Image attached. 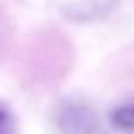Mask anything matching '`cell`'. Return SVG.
<instances>
[{"instance_id": "1", "label": "cell", "mask_w": 134, "mask_h": 134, "mask_svg": "<svg viewBox=\"0 0 134 134\" xmlns=\"http://www.w3.org/2000/svg\"><path fill=\"white\" fill-rule=\"evenodd\" d=\"M56 127L61 134H95L98 115L91 105L81 101H65L56 111Z\"/></svg>"}, {"instance_id": "2", "label": "cell", "mask_w": 134, "mask_h": 134, "mask_svg": "<svg viewBox=\"0 0 134 134\" xmlns=\"http://www.w3.org/2000/svg\"><path fill=\"white\" fill-rule=\"evenodd\" d=\"M117 2L118 0H78L68 7V16L75 20H92L110 12Z\"/></svg>"}, {"instance_id": "3", "label": "cell", "mask_w": 134, "mask_h": 134, "mask_svg": "<svg viewBox=\"0 0 134 134\" xmlns=\"http://www.w3.org/2000/svg\"><path fill=\"white\" fill-rule=\"evenodd\" d=\"M110 122L114 128L121 131L134 130V98L124 101L110 111Z\"/></svg>"}, {"instance_id": "4", "label": "cell", "mask_w": 134, "mask_h": 134, "mask_svg": "<svg viewBox=\"0 0 134 134\" xmlns=\"http://www.w3.org/2000/svg\"><path fill=\"white\" fill-rule=\"evenodd\" d=\"M0 134H16L15 117L3 107H0Z\"/></svg>"}]
</instances>
